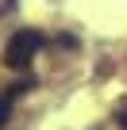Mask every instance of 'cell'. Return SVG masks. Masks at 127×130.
<instances>
[{
	"label": "cell",
	"mask_w": 127,
	"mask_h": 130,
	"mask_svg": "<svg viewBox=\"0 0 127 130\" xmlns=\"http://www.w3.org/2000/svg\"><path fill=\"white\" fill-rule=\"evenodd\" d=\"M31 84H35V80L27 77V80H19V84H12V88L4 92V96H0V130L8 126V119H12V107H16V100H19V96H23V92H27Z\"/></svg>",
	"instance_id": "cell-2"
},
{
	"label": "cell",
	"mask_w": 127,
	"mask_h": 130,
	"mask_svg": "<svg viewBox=\"0 0 127 130\" xmlns=\"http://www.w3.org/2000/svg\"><path fill=\"white\" fill-rule=\"evenodd\" d=\"M116 122H119V130H127V111H119V115H116Z\"/></svg>",
	"instance_id": "cell-3"
},
{
	"label": "cell",
	"mask_w": 127,
	"mask_h": 130,
	"mask_svg": "<svg viewBox=\"0 0 127 130\" xmlns=\"http://www.w3.org/2000/svg\"><path fill=\"white\" fill-rule=\"evenodd\" d=\"M46 46V38L39 35V31H16L12 38H8V46H4V65H8V69H27V65H31V57L39 54Z\"/></svg>",
	"instance_id": "cell-1"
}]
</instances>
